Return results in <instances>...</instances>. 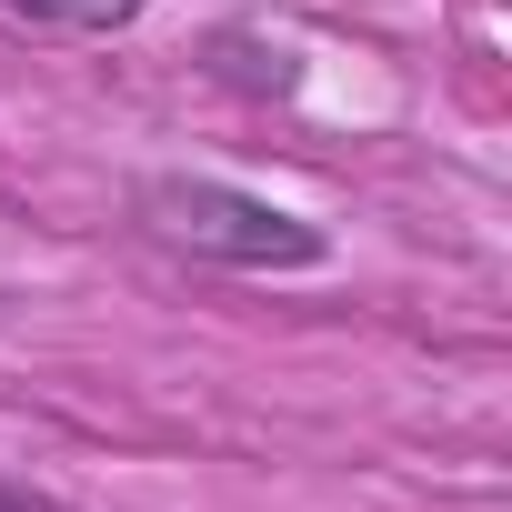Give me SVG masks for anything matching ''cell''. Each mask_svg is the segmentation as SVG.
<instances>
[{
    "label": "cell",
    "instance_id": "obj_3",
    "mask_svg": "<svg viewBox=\"0 0 512 512\" xmlns=\"http://www.w3.org/2000/svg\"><path fill=\"white\" fill-rule=\"evenodd\" d=\"M0 512H61L51 492H31V482H11V472H0Z\"/></svg>",
    "mask_w": 512,
    "mask_h": 512
},
{
    "label": "cell",
    "instance_id": "obj_2",
    "mask_svg": "<svg viewBox=\"0 0 512 512\" xmlns=\"http://www.w3.org/2000/svg\"><path fill=\"white\" fill-rule=\"evenodd\" d=\"M11 21H31V31H61V41H111V31H131L151 0H0Z\"/></svg>",
    "mask_w": 512,
    "mask_h": 512
},
{
    "label": "cell",
    "instance_id": "obj_1",
    "mask_svg": "<svg viewBox=\"0 0 512 512\" xmlns=\"http://www.w3.org/2000/svg\"><path fill=\"white\" fill-rule=\"evenodd\" d=\"M131 221L181 251V262H211V272H322L332 262V231L241 191L221 171H141L131 181Z\"/></svg>",
    "mask_w": 512,
    "mask_h": 512
}]
</instances>
